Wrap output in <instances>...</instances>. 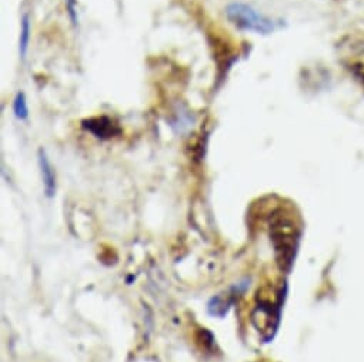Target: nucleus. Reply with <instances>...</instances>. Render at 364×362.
<instances>
[{
    "label": "nucleus",
    "mask_w": 364,
    "mask_h": 362,
    "mask_svg": "<svg viewBox=\"0 0 364 362\" xmlns=\"http://www.w3.org/2000/svg\"><path fill=\"white\" fill-rule=\"evenodd\" d=\"M29 40H31V22L29 18L25 16L22 21V29H21V40H19V50L21 56L25 59L29 48Z\"/></svg>",
    "instance_id": "nucleus-5"
},
{
    "label": "nucleus",
    "mask_w": 364,
    "mask_h": 362,
    "mask_svg": "<svg viewBox=\"0 0 364 362\" xmlns=\"http://www.w3.org/2000/svg\"><path fill=\"white\" fill-rule=\"evenodd\" d=\"M226 13L229 21L242 31L267 35L276 31L277 28L276 22L259 13L246 4H232L228 6Z\"/></svg>",
    "instance_id": "nucleus-1"
},
{
    "label": "nucleus",
    "mask_w": 364,
    "mask_h": 362,
    "mask_svg": "<svg viewBox=\"0 0 364 362\" xmlns=\"http://www.w3.org/2000/svg\"><path fill=\"white\" fill-rule=\"evenodd\" d=\"M348 57V69L351 73L364 82V43L351 45V55Z\"/></svg>",
    "instance_id": "nucleus-4"
},
{
    "label": "nucleus",
    "mask_w": 364,
    "mask_h": 362,
    "mask_svg": "<svg viewBox=\"0 0 364 362\" xmlns=\"http://www.w3.org/2000/svg\"><path fill=\"white\" fill-rule=\"evenodd\" d=\"M39 165H41V171H42L45 192H46L48 197H53V194L56 192V175H55V170H53L45 150H42V148L39 150Z\"/></svg>",
    "instance_id": "nucleus-3"
},
{
    "label": "nucleus",
    "mask_w": 364,
    "mask_h": 362,
    "mask_svg": "<svg viewBox=\"0 0 364 362\" xmlns=\"http://www.w3.org/2000/svg\"><path fill=\"white\" fill-rule=\"evenodd\" d=\"M14 113L19 120H26L29 117V107L25 93H18L14 102Z\"/></svg>",
    "instance_id": "nucleus-6"
},
{
    "label": "nucleus",
    "mask_w": 364,
    "mask_h": 362,
    "mask_svg": "<svg viewBox=\"0 0 364 362\" xmlns=\"http://www.w3.org/2000/svg\"><path fill=\"white\" fill-rule=\"evenodd\" d=\"M82 126L85 130L102 140H110L122 133L119 123L109 116H96L86 119Z\"/></svg>",
    "instance_id": "nucleus-2"
}]
</instances>
